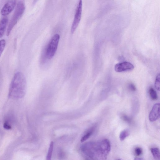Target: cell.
<instances>
[{"mask_svg":"<svg viewBox=\"0 0 160 160\" xmlns=\"http://www.w3.org/2000/svg\"><path fill=\"white\" fill-rule=\"evenodd\" d=\"M109 140L106 139L96 142H92L84 145L83 150L89 158L96 160H105L111 150Z\"/></svg>","mask_w":160,"mask_h":160,"instance_id":"6da1fadb","label":"cell"},{"mask_svg":"<svg viewBox=\"0 0 160 160\" xmlns=\"http://www.w3.org/2000/svg\"><path fill=\"white\" fill-rule=\"evenodd\" d=\"M27 89L26 78L20 72L14 74L11 84L9 96L13 99H21L25 95Z\"/></svg>","mask_w":160,"mask_h":160,"instance_id":"7a4b0ae2","label":"cell"},{"mask_svg":"<svg viewBox=\"0 0 160 160\" xmlns=\"http://www.w3.org/2000/svg\"><path fill=\"white\" fill-rule=\"evenodd\" d=\"M25 10V4L22 2L19 1L17 4L15 11L8 26L6 32L7 36L9 35L14 27L22 16Z\"/></svg>","mask_w":160,"mask_h":160,"instance_id":"3957f363","label":"cell"},{"mask_svg":"<svg viewBox=\"0 0 160 160\" xmlns=\"http://www.w3.org/2000/svg\"><path fill=\"white\" fill-rule=\"evenodd\" d=\"M60 36L58 34L53 36L48 43L45 50V55L48 59H51L55 56L58 47Z\"/></svg>","mask_w":160,"mask_h":160,"instance_id":"277c9868","label":"cell"},{"mask_svg":"<svg viewBox=\"0 0 160 160\" xmlns=\"http://www.w3.org/2000/svg\"><path fill=\"white\" fill-rule=\"evenodd\" d=\"M82 1L80 0L77 6L76 13L71 29V32L73 34L75 31L81 20L82 9Z\"/></svg>","mask_w":160,"mask_h":160,"instance_id":"5b68a950","label":"cell"},{"mask_svg":"<svg viewBox=\"0 0 160 160\" xmlns=\"http://www.w3.org/2000/svg\"><path fill=\"white\" fill-rule=\"evenodd\" d=\"M16 0H9L2 8L1 11V15L6 16L10 14L17 6Z\"/></svg>","mask_w":160,"mask_h":160,"instance_id":"8992f818","label":"cell"},{"mask_svg":"<svg viewBox=\"0 0 160 160\" xmlns=\"http://www.w3.org/2000/svg\"><path fill=\"white\" fill-rule=\"evenodd\" d=\"M114 68L116 72H121L132 70L134 69V66L131 63L125 62L116 64Z\"/></svg>","mask_w":160,"mask_h":160,"instance_id":"52a82bcc","label":"cell"},{"mask_svg":"<svg viewBox=\"0 0 160 160\" xmlns=\"http://www.w3.org/2000/svg\"><path fill=\"white\" fill-rule=\"evenodd\" d=\"M160 104L156 103L153 106L149 115V119L151 122H155L160 118Z\"/></svg>","mask_w":160,"mask_h":160,"instance_id":"ba28073f","label":"cell"},{"mask_svg":"<svg viewBox=\"0 0 160 160\" xmlns=\"http://www.w3.org/2000/svg\"><path fill=\"white\" fill-rule=\"evenodd\" d=\"M8 23V18L4 16L0 21V38L4 36Z\"/></svg>","mask_w":160,"mask_h":160,"instance_id":"9c48e42d","label":"cell"},{"mask_svg":"<svg viewBox=\"0 0 160 160\" xmlns=\"http://www.w3.org/2000/svg\"><path fill=\"white\" fill-rule=\"evenodd\" d=\"M96 128V127H91L88 131L83 136V137H82L81 139V142H83L86 141V140L88 139L93 134L94 132L95 129Z\"/></svg>","mask_w":160,"mask_h":160,"instance_id":"30bf717a","label":"cell"},{"mask_svg":"<svg viewBox=\"0 0 160 160\" xmlns=\"http://www.w3.org/2000/svg\"><path fill=\"white\" fill-rule=\"evenodd\" d=\"M151 151L153 156L155 159H160V151L158 148H152L151 149Z\"/></svg>","mask_w":160,"mask_h":160,"instance_id":"8fae6325","label":"cell"},{"mask_svg":"<svg viewBox=\"0 0 160 160\" xmlns=\"http://www.w3.org/2000/svg\"><path fill=\"white\" fill-rule=\"evenodd\" d=\"M130 134L129 131L128 129H125L121 132L119 135V138L121 141H123L126 138L129 136Z\"/></svg>","mask_w":160,"mask_h":160,"instance_id":"7c38bea8","label":"cell"},{"mask_svg":"<svg viewBox=\"0 0 160 160\" xmlns=\"http://www.w3.org/2000/svg\"><path fill=\"white\" fill-rule=\"evenodd\" d=\"M149 93L151 99L153 100H156L158 98V96L156 92L153 88H150L149 90Z\"/></svg>","mask_w":160,"mask_h":160,"instance_id":"4fadbf2b","label":"cell"},{"mask_svg":"<svg viewBox=\"0 0 160 160\" xmlns=\"http://www.w3.org/2000/svg\"><path fill=\"white\" fill-rule=\"evenodd\" d=\"M53 147H54V143L51 142L50 145V146L48 149L46 159L50 160L51 159L52 154L53 152Z\"/></svg>","mask_w":160,"mask_h":160,"instance_id":"5bb4252c","label":"cell"},{"mask_svg":"<svg viewBox=\"0 0 160 160\" xmlns=\"http://www.w3.org/2000/svg\"><path fill=\"white\" fill-rule=\"evenodd\" d=\"M6 42L5 40L2 39L0 40V58L6 46Z\"/></svg>","mask_w":160,"mask_h":160,"instance_id":"9a60e30c","label":"cell"},{"mask_svg":"<svg viewBox=\"0 0 160 160\" xmlns=\"http://www.w3.org/2000/svg\"><path fill=\"white\" fill-rule=\"evenodd\" d=\"M122 118L124 122L128 124H131L132 122V119L127 115L123 114L122 116Z\"/></svg>","mask_w":160,"mask_h":160,"instance_id":"2e32d148","label":"cell"},{"mask_svg":"<svg viewBox=\"0 0 160 160\" xmlns=\"http://www.w3.org/2000/svg\"><path fill=\"white\" fill-rule=\"evenodd\" d=\"M160 75L159 74L156 77V82H155V86L156 87V89L159 91L160 90Z\"/></svg>","mask_w":160,"mask_h":160,"instance_id":"e0dca14e","label":"cell"},{"mask_svg":"<svg viewBox=\"0 0 160 160\" xmlns=\"http://www.w3.org/2000/svg\"><path fill=\"white\" fill-rule=\"evenodd\" d=\"M135 152L137 156H139L142 154V149L140 147H137L135 149Z\"/></svg>","mask_w":160,"mask_h":160,"instance_id":"ac0fdd59","label":"cell"},{"mask_svg":"<svg viewBox=\"0 0 160 160\" xmlns=\"http://www.w3.org/2000/svg\"><path fill=\"white\" fill-rule=\"evenodd\" d=\"M129 88L132 91H134L136 90V88L134 85L132 83L130 84L129 85Z\"/></svg>","mask_w":160,"mask_h":160,"instance_id":"d6986e66","label":"cell"},{"mask_svg":"<svg viewBox=\"0 0 160 160\" xmlns=\"http://www.w3.org/2000/svg\"><path fill=\"white\" fill-rule=\"evenodd\" d=\"M4 127L5 129H10L11 128V126L9 125L6 122L4 123Z\"/></svg>","mask_w":160,"mask_h":160,"instance_id":"ffe728a7","label":"cell"},{"mask_svg":"<svg viewBox=\"0 0 160 160\" xmlns=\"http://www.w3.org/2000/svg\"><path fill=\"white\" fill-rule=\"evenodd\" d=\"M134 160H143V158H135Z\"/></svg>","mask_w":160,"mask_h":160,"instance_id":"44dd1931","label":"cell"}]
</instances>
